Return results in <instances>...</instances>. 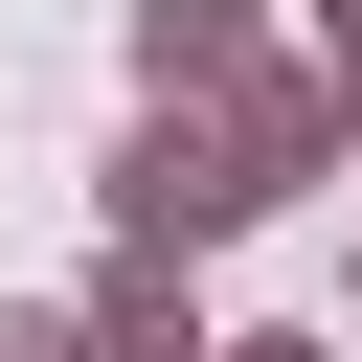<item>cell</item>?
<instances>
[{"label": "cell", "instance_id": "cell-1", "mask_svg": "<svg viewBox=\"0 0 362 362\" xmlns=\"http://www.w3.org/2000/svg\"><path fill=\"white\" fill-rule=\"evenodd\" d=\"M113 226H136L158 272H181V249H226V226H272V204H249V158H226L204 113H158V136L113 158Z\"/></svg>", "mask_w": 362, "mask_h": 362}, {"label": "cell", "instance_id": "cell-2", "mask_svg": "<svg viewBox=\"0 0 362 362\" xmlns=\"http://www.w3.org/2000/svg\"><path fill=\"white\" fill-rule=\"evenodd\" d=\"M272 45H249V0H136V90L158 113H204V90H249Z\"/></svg>", "mask_w": 362, "mask_h": 362}, {"label": "cell", "instance_id": "cell-3", "mask_svg": "<svg viewBox=\"0 0 362 362\" xmlns=\"http://www.w3.org/2000/svg\"><path fill=\"white\" fill-rule=\"evenodd\" d=\"M68 339H90V362H204V294H181V272H158V249H113V272H90V317H68Z\"/></svg>", "mask_w": 362, "mask_h": 362}, {"label": "cell", "instance_id": "cell-4", "mask_svg": "<svg viewBox=\"0 0 362 362\" xmlns=\"http://www.w3.org/2000/svg\"><path fill=\"white\" fill-rule=\"evenodd\" d=\"M294 90H317V113L362 136V0H317V68H294Z\"/></svg>", "mask_w": 362, "mask_h": 362}, {"label": "cell", "instance_id": "cell-5", "mask_svg": "<svg viewBox=\"0 0 362 362\" xmlns=\"http://www.w3.org/2000/svg\"><path fill=\"white\" fill-rule=\"evenodd\" d=\"M0 362H90V339H68V317H0Z\"/></svg>", "mask_w": 362, "mask_h": 362}, {"label": "cell", "instance_id": "cell-6", "mask_svg": "<svg viewBox=\"0 0 362 362\" xmlns=\"http://www.w3.org/2000/svg\"><path fill=\"white\" fill-rule=\"evenodd\" d=\"M204 362H317V339H204Z\"/></svg>", "mask_w": 362, "mask_h": 362}]
</instances>
